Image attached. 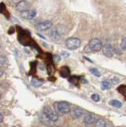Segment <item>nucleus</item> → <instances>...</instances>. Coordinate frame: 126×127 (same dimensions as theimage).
I'll return each mask as SVG.
<instances>
[{
	"mask_svg": "<svg viewBox=\"0 0 126 127\" xmlns=\"http://www.w3.org/2000/svg\"><path fill=\"white\" fill-rule=\"evenodd\" d=\"M56 112L60 114H68L70 112V105L66 102H57L54 104Z\"/></svg>",
	"mask_w": 126,
	"mask_h": 127,
	"instance_id": "f257e3e1",
	"label": "nucleus"
},
{
	"mask_svg": "<svg viewBox=\"0 0 126 127\" xmlns=\"http://www.w3.org/2000/svg\"><path fill=\"white\" fill-rule=\"evenodd\" d=\"M81 41L78 38L76 37H70L66 41V45L68 47V49L71 50L77 49L80 47Z\"/></svg>",
	"mask_w": 126,
	"mask_h": 127,
	"instance_id": "f03ea898",
	"label": "nucleus"
},
{
	"mask_svg": "<svg viewBox=\"0 0 126 127\" xmlns=\"http://www.w3.org/2000/svg\"><path fill=\"white\" fill-rule=\"evenodd\" d=\"M43 113L50 119L51 122H56L58 120V114L49 106H45L43 109Z\"/></svg>",
	"mask_w": 126,
	"mask_h": 127,
	"instance_id": "7ed1b4c3",
	"label": "nucleus"
},
{
	"mask_svg": "<svg viewBox=\"0 0 126 127\" xmlns=\"http://www.w3.org/2000/svg\"><path fill=\"white\" fill-rule=\"evenodd\" d=\"M91 51L94 52H98L102 48V44L101 41H100L99 39L98 38H94L91 39L89 42V45H88Z\"/></svg>",
	"mask_w": 126,
	"mask_h": 127,
	"instance_id": "20e7f679",
	"label": "nucleus"
},
{
	"mask_svg": "<svg viewBox=\"0 0 126 127\" xmlns=\"http://www.w3.org/2000/svg\"><path fill=\"white\" fill-rule=\"evenodd\" d=\"M71 115H72V117L75 119H78L80 118L82 114H83V111L81 108H78V107H76L74 106L72 108H70V112Z\"/></svg>",
	"mask_w": 126,
	"mask_h": 127,
	"instance_id": "39448f33",
	"label": "nucleus"
},
{
	"mask_svg": "<svg viewBox=\"0 0 126 127\" xmlns=\"http://www.w3.org/2000/svg\"><path fill=\"white\" fill-rule=\"evenodd\" d=\"M36 15H37V12L34 10H27L25 11L22 12V14H21L22 18H23L24 19H26V20L33 19L36 17Z\"/></svg>",
	"mask_w": 126,
	"mask_h": 127,
	"instance_id": "423d86ee",
	"label": "nucleus"
},
{
	"mask_svg": "<svg viewBox=\"0 0 126 127\" xmlns=\"http://www.w3.org/2000/svg\"><path fill=\"white\" fill-rule=\"evenodd\" d=\"M30 6H31V4L29 2L23 0V1H20L17 4V5H16V9L18 11L23 12V11H25L27 10H29Z\"/></svg>",
	"mask_w": 126,
	"mask_h": 127,
	"instance_id": "0eeeda50",
	"label": "nucleus"
},
{
	"mask_svg": "<svg viewBox=\"0 0 126 127\" xmlns=\"http://www.w3.org/2000/svg\"><path fill=\"white\" fill-rule=\"evenodd\" d=\"M102 52H103V54L107 57H112L113 56V49L109 44H105L102 46Z\"/></svg>",
	"mask_w": 126,
	"mask_h": 127,
	"instance_id": "6e6552de",
	"label": "nucleus"
},
{
	"mask_svg": "<svg viewBox=\"0 0 126 127\" xmlns=\"http://www.w3.org/2000/svg\"><path fill=\"white\" fill-rule=\"evenodd\" d=\"M52 26V22L45 21V22H41L40 24H38L37 28L38 30L45 31V30H48Z\"/></svg>",
	"mask_w": 126,
	"mask_h": 127,
	"instance_id": "1a4fd4ad",
	"label": "nucleus"
},
{
	"mask_svg": "<svg viewBox=\"0 0 126 127\" xmlns=\"http://www.w3.org/2000/svg\"><path fill=\"white\" fill-rule=\"evenodd\" d=\"M84 123L86 125H91L95 122V116L93 114H88L84 117Z\"/></svg>",
	"mask_w": 126,
	"mask_h": 127,
	"instance_id": "9d476101",
	"label": "nucleus"
},
{
	"mask_svg": "<svg viewBox=\"0 0 126 127\" xmlns=\"http://www.w3.org/2000/svg\"><path fill=\"white\" fill-rule=\"evenodd\" d=\"M60 75L63 78H68L70 75V69L68 67H62L60 69Z\"/></svg>",
	"mask_w": 126,
	"mask_h": 127,
	"instance_id": "9b49d317",
	"label": "nucleus"
},
{
	"mask_svg": "<svg viewBox=\"0 0 126 127\" xmlns=\"http://www.w3.org/2000/svg\"><path fill=\"white\" fill-rule=\"evenodd\" d=\"M30 83H31V85H32L33 87H40V86L42 85V81L39 80V79H37L33 78V79H32V80H31Z\"/></svg>",
	"mask_w": 126,
	"mask_h": 127,
	"instance_id": "f8f14e48",
	"label": "nucleus"
},
{
	"mask_svg": "<svg viewBox=\"0 0 126 127\" xmlns=\"http://www.w3.org/2000/svg\"><path fill=\"white\" fill-rule=\"evenodd\" d=\"M95 126L98 127H105L106 126V122L103 119H98V120L95 122Z\"/></svg>",
	"mask_w": 126,
	"mask_h": 127,
	"instance_id": "ddd939ff",
	"label": "nucleus"
},
{
	"mask_svg": "<svg viewBox=\"0 0 126 127\" xmlns=\"http://www.w3.org/2000/svg\"><path fill=\"white\" fill-rule=\"evenodd\" d=\"M110 104H111L113 106L118 107V108H120V107L122 106V103L118 100H112L111 102H110Z\"/></svg>",
	"mask_w": 126,
	"mask_h": 127,
	"instance_id": "4468645a",
	"label": "nucleus"
},
{
	"mask_svg": "<svg viewBox=\"0 0 126 127\" xmlns=\"http://www.w3.org/2000/svg\"><path fill=\"white\" fill-rule=\"evenodd\" d=\"M110 87H111V84H110V83L107 82V81H103L101 83V88L102 89H109Z\"/></svg>",
	"mask_w": 126,
	"mask_h": 127,
	"instance_id": "2eb2a0df",
	"label": "nucleus"
},
{
	"mask_svg": "<svg viewBox=\"0 0 126 127\" xmlns=\"http://www.w3.org/2000/svg\"><path fill=\"white\" fill-rule=\"evenodd\" d=\"M69 81L72 83V84L76 85L77 83H78V81H79V79H78V76H72L70 78Z\"/></svg>",
	"mask_w": 126,
	"mask_h": 127,
	"instance_id": "dca6fc26",
	"label": "nucleus"
},
{
	"mask_svg": "<svg viewBox=\"0 0 126 127\" xmlns=\"http://www.w3.org/2000/svg\"><path fill=\"white\" fill-rule=\"evenodd\" d=\"M118 91L122 94L123 95H125V96H126V86L125 85H121V87H118Z\"/></svg>",
	"mask_w": 126,
	"mask_h": 127,
	"instance_id": "f3484780",
	"label": "nucleus"
},
{
	"mask_svg": "<svg viewBox=\"0 0 126 127\" xmlns=\"http://www.w3.org/2000/svg\"><path fill=\"white\" fill-rule=\"evenodd\" d=\"M41 121H42V122H44L45 124L48 125V124H49V122H50V119L47 117L44 113H43V115L41 117Z\"/></svg>",
	"mask_w": 126,
	"mask_h": 127,
	"instance_id": "a211bd4d",
	"label": "nucleus"
},
{
	"mask_svg": "<svg viewBox=\"0 0 126 127\" xmlns=\"http://www.w3.org/2000/svg\"><path fill=\"white\" fill-rule=\"evenodd\" d=\"M90 71L97 77H100L101 76V73L99 72V71H98V69H96V68H90Z\"/></svg>",
	"mask_w": 126,
	"mask_h": 127,
	"instance_id": "6ab92c4d",
	"label": "nucleus"
},
{
	"mask_svg": "<svg viewBox=\"0 0 126 127\" xmlns=\"http://www.w3.org/2000/svg\"><path fill=\"white\" fill-rule=\"evenodd\" d=\"M7 64V59L6 58V57H3V56H1L0 57V65H5Z\"/></svg>",
	"mask_w": 126,
	"mask_h": 127,
	"instance_id": "aec40b11",
	"label": "nucleus"
},
{
	"mask_svg": "<svg viewBox=\"0 0 126 127\" xmlns=\"http://www.w3.org/2000/svg\"><path fill=\"white\" fill-rule=\"evenodd\" d=\"M121 47L123 50H126V37H124L123 39H122Z\"/></svg>",
	"mask_w": 126,
	"mask_h": 127,
	"instance_id": "412c9836",
	"label": "nucleus"
},
{
	"mask_svg": "<svg viewBox=\"0 0 126 127\" xmlns=\"http://www.w3.org/2000/svg\"><path fill=\"white\" fill-rule=\"evenodd\" d=\"M91 98L94 102H98L100 100V96L98 95H97V94H94V95H92Z\"/></svg>",
	"mask_w": 126,
	"mask_h": 127,
	"instance_id": "4be33fe9",
	"label": "nucleus"
},
{
	"mask_svg": "<svg viewBox=\"0 0 126 127\" xmlns=\"http://www.w3.org/2000/svg\"><path fill=\"white\" fill-rule=\"evenodd\" d=\"M55 60L56 61V62H59L60 61V56H58V55H56V57H55Z\"/></svg>",
	"mask_w": 126,
	"mask_h": 127,
	"instance_id": "5701e85b",
	"label": "nucleus"
},
{
	"mask_svg": "<svg viewBox=\"0 0 126 127\" xmlns=\"http://www.w3.org/2000/svg\"><path fill=\"white\" fill-rule=\"evenodd\" d=\"M63 57H68V56H69V53H62L61 54Z\"/></svg>",
	"mask_w": 126,
	"mask_h": 127,
	"instance_id": "b1692460",
	"label": "nucleus"
},
{
	"mask_svg": "<svg viewBox=\"0 0 126 127\" xmlns=\"http://www.w3.org/2000/svg\"><path fill=\"white\" fill-rule=\"evenodd\" d=\"M3 121V116L2 114H0V122H2Z\"/></svg>",
	"mask_w": 126,
	"mask_h": 127,
	"instance_id": "393cba45",
	"label": "nucleus"
},
{
	"mask_svg": "<svg viewBox=\"0 0 126 127\" xmlns=\"http://www.w3.org/2000/svg\"><path fill=\"white\" fill-rule=\"evenodd\" d=\"M3 75V71H2V69L0 67V76H2V75Z\"/></svg>",
	"mask_w": 126,
	"mask_h": 127,
	"instance_id": "a878e982",
	"label": "nucleus"
},
{
	"mask_svg": "<svg viewBox=\"0 0 126 127\" xmlns=\"http://www.w3.org/2000/svg\"><path fill=\"white\" fill-rule=\"evenodd\" d=\"M0 98H1V94H0Z\"/></svg>",
	"mask_w": 126,
	"mask_h": 127,
	"instance_id": "bb28decb",
	"label": "nucleus"
},
{
	"mask_svg": "<svg viewBox=\"0 0 126 127\" xmlns=\"http://www.w3.org/2000/svg\"><path fill=\"white\" fill-rule=\"evenodd\" d=\"M14 1H18V0H14Z\"/></svg>",
	"mask_w": 126,
	"mask_h": 127,
	"instance_id": "cd10ccee",
	"label": "nucleus"
}]
</instances>
